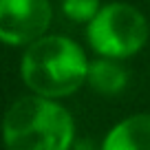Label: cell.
<instances>
[{"mask_svg": "<svg viewBox=\"0 0 150 150\" xmlns=\"http://www.w3.org/2000/svg\"><path fill=\"white\" fill-rule=\"evenodd\" d=\"M88 62V53L77 40L49 31L22 49L20 80L29 93L62 102L86 86Z\"/></svg>", "mask_w": 150, "mask_h": 150, "instance_id": "6da1fadb", "label": "cell"}, {"mask_svg": "<svg viewBox=\"0 0 150 150\" xmlns=\"http://www.w3.org/2000/svg\"><path fill=\"white\" fill-rule=\"evenodd\" d=\"M77 137L73 112L60 99L33 93L13 99L0 122L5 150H71Z\"/></svg>", "mask_w": 150, "mask_h": 150, "instance_id": "7a4b0ae2", "label": "cell"}, {"mask_svg": "<svg viewBox=\"0 0 150 150\" xmlns=\"http://www.w3.org/2000/svg\"><path fill=\"white\" fill-rule=\"evenodd\" d=\"M86 44L95 55L130 60L150 42V20L139 7L115 0L99 7L95 18L84 24Z\"/></svg>", "mask_w": 150, "mask_h": 150, "instance_id": "3957f363", "label": "cell"}, {"mask_svg": "<svg viewBox=\"0 0 150 150\" xmlns=\"http://www.w3.org/2000/svg\"><path fill=\"white\" fill-rule=\"evenodd\" d=\"M51 0H0V44L24 49L47 35L53 24Z\"/></svg>", "mask_w": 150, "mask_h": 150, "instance_id": "277c9868", "label": "cell"}, {"mask_svg": "<svg viewBox=\"0 0 150 150\" xmlns=\"http://www.w3.org/2000/svg\"><path fill=\"white\" fill-rule=\"evenodd\" d=\"M99 150H150V112H132L112 124Z\"/></svg>", "mask_w": 150, "mask_h": 150, "instance_id": "5b68a950", "label": "cell"}, {"mask_svg": "<svg viewBox=\"0 0 150 150\" xmlns=\"http://www.w3.org/2000/svg\"><path fill=\"white\" fill-rule=\"evenodd\" d=\"M128 84H130V73H128L124 60L104 55L91 57L88 71H86V86L95 95L117 97L128 88Z\"/></svg>", "mask_w": 150, "mask_h": 150, "instance_id": "8992f818", "label": "cell"}, {"mask_svg": "<svg viewBox=\"0 0 150 150\" xmlns=\"http://www.w3.org/2000/svg\"><path fill=\"white\" fill-rule=\"evenodd\" d=\"M102 5V0H60V11L75 24H88Z\"/></svg>", "mask_w": 150, "mask_h": 150, "instance_id": "52a82bcc", "label": "cell"}, {"mask_svg": "<svg viewBox=\"0 0 150 150\" xmlns=\"http://www.w3.org/2000/svg\"><path fill=\"white\" fill-rule=\"evenodd\" d=\"M71 150H99V144H95V141L88 139V137H77Z\"/></svg>", "mask_w": 150, "mask_h": 150, "instance_id": "ba28073f", "label": "cell"}]
</instances>
